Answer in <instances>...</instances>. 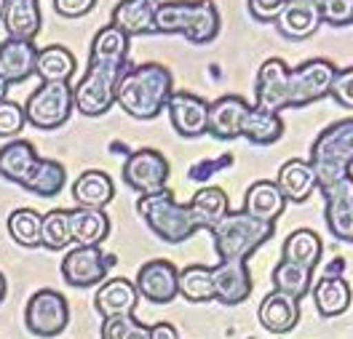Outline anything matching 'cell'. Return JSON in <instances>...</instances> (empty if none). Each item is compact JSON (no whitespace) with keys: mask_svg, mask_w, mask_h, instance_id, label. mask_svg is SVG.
Instances as JSON below:
<instances>
[{"mask_svg":"<svg viewBox=\"0 0 353 339\" xmlns=\"http://www.w3.org/2000/svg\"><path fill=\"white\" fill-rule=\"evenodd\" d=\"M67 171L59 160L54 158H38L35 168L30 171V177L24 179V190L38 195V198H57L65 190Z\"/></svg>","mask_w":353,"mask_h":339,"instance_id":"obj_31","label":"cell"},{"mask_svg":"<svg viewBox=\"0 0 353 339\" xmlns=\"http://www.w3.org/2000/svg\"><path fill=\"white\" fill-rule=\"evenodd\" d=\"M330 96H334V102L345 110H353V67L337 69L334 83H332Z\"/></svg>","mask_w":353,"mask_h":339,"instance_id":"obj_41","label":"cell"},{"mask_svg":"<svg viewBox=\"0 0 353 339\" xmlns=\"http://www.w3.org/2000/svg\"><path fill=\"white\" fill-rule=\"evenodd\" d=\"M38 158L41 155H38V150H35L32 142H27V139H11L8 144L0 147V177L22 187L24 179L30 177V171L35 168Z\"/></svg>","mask_w":353,"mask_h":339,"instance_id":"obj_28","label":"cell"},{"mask_svg":"<svg viewBox=\"0 0 353 339\" xmlns=\"http://www.w3.org/2000/svg\"><path fill=\"white\" fill-rule=\"evenodd\" d=\"M284 208H287V201L273 179H257L254 184H249L246 198H243V211L249 217L276 225V219L284 214Z\"/></svg>","mask_w":353,"mask_h":339,"instance_id":"obj_24","label":"cell"},{"mask_svg":"<svg viewBox=\"0 0 353 339\" xmlns=\"http://www.w3.org/2000/svg\"><path fill=\"white\" fill-rule=\"evenodd\" d=\"M6 296H8V281H6V275L0 272V305L6 302Z\"/></svg>","mask_w":353,"mask_h":339,"instance_id":"obj_48","label":"cell"},{"mask_svg":"<svg viewBox=\"0 0 353 339\" xmlns=\"http://www.w3.org/2000/svg\"><path fill=\"white\" fill-rule=\"evenodd\" d=\"M324 214H327V227L332 235L343 243H353V201L327 204Z\"/></svg>","mask_w":353,"mask_h":339,"instance_id":"obj_38","label":"cell"},{"mask_svg":"<svg viewBox=\"0 0 353 339\" xmlns=\"http://www.w3.org/2000/svg\"><path fill=\"white\" fill-rule=\"evenodd\" d=\"M188 208H190V217H193L196 227L209 232L230 211V201H228V193L222 187L209 184V187H201L199 193L190 198Z\"/></svg>","mask_w":353,"mask_h":339,"instance_id":"obj_30","label":"cell"},{"mask_svg":"<svg viewBox=\"0 0 353 339\" xmlns=\"http://www.w3.org/2000/svg\"><path fill=\"white\" fill-rule=\"evenodd\" d=\"M172 91H174V78L163 65L158 62L132 65L126 67L115 86V105L137 120H153L166 110Z\"/></svg>","mask_w":353,"mask_h":339,"instance_id":"obj_2","label":"cell"},{"mask_svg":"<svg viewBox=\"0 0 353 339\" xmlns=\"http://www.w3.org/2000/svg\"><path fill=\"white\" fill-rule=\"evenodd\" d=\"M249 102L236 96V94H228L220 96L209 105V118H206V134H212L214 139L222 142H230L236 136H241V123L246 113H249Z\"/></svg>","mask_w":353,"mask_h":339,"instance_id":"obj_16","label":"cell"},{"mask_svg":"<svg viewBox=\"0 0 353 339\" xmlns=\"http://www.w3.org/2000/svg\"><path fill=\"white\" fill-rule=\"evenodd\" d=\"M158 0H121L112 8V27L121 30L126 38L148 35L155 27V14H158Z\"/></svg>","mask_w":353,"mask_h":339,"instance_id":"obj_21","label":"cell"},{"mask_svg":"<svg viewBox=\"0 0 353 339\" xmlns=\"http://www.w3.org/2000/svg\"><path fill=\"white\" fill-rule=\"evenodd\" d=\"M97 0H54V11L65 19H78L86 17L88 11H94Z\"/></svg>","mask_w":353,"mask_h":339,"instance_id":"obj_44","label":"cell"},{"mask_svg":"<svg viewBox=\"0 0 353 339\" xmlns=\"http://www.w3.org/2000/svg\"><path fill=\"white\" fill-rule=\"evenodd\" d=\"M70 241V211L67 208H51L43 214L41 222V246L48 251H62L67 249Z\"/></svg>","mask_w":353,"mask_h":339,"instance_id":"obj_37","label":"cell"},{"mask_svg":"<svg viewBox=\"0 0 353 339\" xmlns=\"http://www.w3.org/2000/svg\"><path fill=\"white\" fill-rule=\"evenodd\" d=\"M166 113L179 136H201L206 134V118H209V105L190 91H172L166 102Z\"/></svg>","mask_w":353,"mask_h":339,"instance_id":"obj_15","label":"cell"},{"mask_svg":"<svg viewBox=\"0 0 353 339\" xmlns=\"http://www.w3.org/2000/svg\"><path fill=\"white\" fill-rule=\"evenodd\" d=\"M137 211L145 219V225L166 243H185L199 232V227L190 217V208L179 204L169 190L142 195L137 201Z\"/></svg>","mask_w":353,"mask_h":339,"instance_id":"obj_5","label":"cell"},{"mask_svg":"<svg viewBox=\"0 0 353 339\" xmlns=\"http://www.w3.org/2000/svg\"><path fill=\"white\" fill-rule=\"evenodd\" d=\"M134 316H112L102 320V329H99V337L102 339H126L129 329L134 326Z\"/></svg>","mask_w":353,"mask_h":339,"instance_id":"obj_42","label":"cell"},{"mask_svg":"<svg viewBox=\"0 0 353 339\" xmlns=\"http://www.w3.org/2000/svg\"><path fill=\"white\" fill-rule=\"evenodd\" d=\"M313 302H316V310L319 316L334 318L343 316L353 302L351 283L343 278V275H321L316 283H313Z\"/></svg>","mask_w":353,"mask_h":339,"instance_id":"obj_25","label":"cell"},{"mask_svg":"<svg viewBox=\"0 0 353 339\" xmlns=\"http://www.w3.org/2000/svg\"><path fill=\"white\" fill-rule=\"evenodd\" d=\"M153 32L185 35L193 45L212 43L220 32V11L214 0H185V3H161L155 14Z\"/></svg>","mask_w":353,"mask_h":339,"instance_id":"obj_3","label":"cell"},{"mask_svg":"<svg viewBox=\"0 0 353 339\" xmlns=\"http://www.w3.org/2000/svg\"><path fill=\"white\" fill-rule=\"evenodd\" d=\"M265 113H279L289 107V65L284 59H268L257 72V102Z\"/></svg>","mask_w":353,"mask_h":339,"instance_id":"obj_13","label":"cell"},{"mask_svg":"<svg viewBox=\"0 0 353 339\" xmlns=\"http://www.w3.org/2000/svg\"><path fill=\"white\" fill-rule=\"evenodd\" d=\"M284 134V120H281V115L279 113H265L260 107H249V113L243 118L241 123V136L243 139H249L252 144H273V142H279Z\"/></svg>","mask_w":353,"mask_h":339,"instance_id":"obj_32","label":"cell"},{"mask_svg":"<svg viewBox=\"0 0 353 339\" xmlns=\"http://www.w3.org/2000/svg\"><path fill=\"white\" fill-rule=\"evenodd\" d=\"M273 232H276V225L249 217L243 208L241 211H228L220 222L209 230L220 262H233V259L246 262L265 241L273 238Z\"/></svg>","mask_w":353,"mask_h":339,"instance_id":"obj_4","label":"cell"},{"mask_svg":"<svg viewBox=\"0 0 353 339\" xmlns=\"http://www.w3.org/2000/svg\"><path fill=\"white\" fill-rule=\"evenodd\" d=\"M150 339H179V331H176L172 323L161 320V323L150 326Z\"/></svg>","mask_w":353,"mask_h":339,"instance_id":"obj_46","label":"cell"},{"mask_svg":"<svg viewBox=\"0 0 353 339\" xmlns=\"http://www.w3.org/2000/svg\"><path fill=\"white\" fill-rule=\"evenodd\" d=\"M72 198L81 208H99L105 211V206L115 198V184L112 179L99 171V168H88L78 179L72 182Z\"/></svg>","mask_w":353,"mask_h":339,"instance_id":"obj_29","label":"cell"},{"mask_svg":"<svg viewBox=\"0 0 353 339\" xmlns=\"http://www.w3.org/2000/svg\"><path fill=\"white\" fill-rule=\"evenodd\" d=\"M257 318H260L265 331H270V334H289V331L297 329L300 302L287 294H281V292H270L260 302Z\"/></svg>","mask_w":353,"mask_h":339,"instance_id":"obj_22","label":"cell"},{"mask_svg":"<svg viewBox=\"0 0 353 339\" xmlns=\"http://www.w3.org/2000/svg\"><path fill=\"white\" fill-rule=\"evenodd\" d=\"M112 256H108L99 246H75L62 259V278L75 289L102 286L108 281V270Z\"/></svg>","mask_w":353,"mask_h":339,"instance_id":"obj_11","label":"cell"},{"mask_svg":"<svg viewBox=\"0 0 353 339\" xmlns=\"http://www.w3.org/2000/svg\"><path fill=\"white\" fill-rule=\"evenodd\" d=\"M75 72H78V62L70 48L59 43L38 48L35 75L41 78V83H70Z\"/></svg>","mask_w":353,"mask_h":339,"instance_id":"obj_27","label":"cell"},{"mask_svg":"<svg viewBox=\"0 0 353 339\" xmlns=\"http://www.w3.org/2000/svg\"><path fill=\"white\" fill-rule=\"evenodd\" d=\"M6 94H8V83L0 78V102H6Z\"/></svg>","mask_w":353,"mask_h":339,"instance_id":"obj_49","label":"cell"},{"mask_svg":"<svg viewBox=\"0 0 353 339\" xmlns=\"http://www.w3.org/2000/svg\"><path fill=\"white\" fill-rule=\"evenodd\" d=\"M8 38L17 41H35L41 32V6L38 0H3V17Z\"/></svg>","mask_w":353,"mask_h":339,"instance_id":"obj_23","label":"cell"},{"mask_svg":"<svg viewBox=\"0 0 353 339\" xmlns=\"http://www.w3.org/2000/svg\"><path fill=\"white\" fill-rule=\"evenodd\" d=\"M300 3H316V0H300Z\"/></svg>","mask_w":353,"mask_h":339,"instance_id":"obj_51","label":"cell"},{"mask_svg":"<svg viewBox=\"0 0 353 339\" xmlns=\"http://www.w3.org/2000/svg\"><path fill=\"white\" fill-rule=\"evenodd\" d=\"M310 289H313V270L284 262V259L273 267V292H281L300 302L303 296L310 294Z\"/></svg>","mask_w":353,"mask_h":339,"instance_id":"obj_35","label":"cell"},{"mask_svg":"<svg viewBox=\"0 0 353 339\" xmlns=\"http://www.w3.org/2000/svg\"><path fill=\"white\" fill-rule=\"evenodd\" d=\"M126 339H150V326H145V323L134 320V326L129 329V334H126Z\"/></svg>","mask_w":353,"mask_h":339,"instance_id":"obj_47","label":"cell"},{"mask_svg":"<svg viewBox=\"0 0 353 339\" xmlns=\"http://www.w3.org/2000/svg\"><path fill=\"white\" fill-rule=\"evenodd\" d=\"M137 305H139L137 286H134L132 281H126V278H110V281H105L97 289V294H94V307L102 316V320L112 316H134Z\"/></svg>","mask_w":353,"mask_h":339,"instance_id":"obj_20","label":"cell"},{"mask_svg":"<svg viewBox=\"0 0 353 339\" xmlns=\"http://www.w3.org/2000/svg\"><path fill=\"white\" fill-rule=\"evenodd\" d=\"M70 323V305L57 289H41L24 307V326L35 337H59Z\"/></svg>","mask_w":353,"mask_h":339,"instance_id":"obj_9","label":"cell"},{"mask_svg":"<svg viewBox=\"0 0 353 339\" xmlns=\"http://www.w3.org/2000/svg\"><path fill=\"white\" fill-rule=\"evenodd\" d=\"M123 182L139 195L161 193L166 190V182H169V160L163 158V153L150 147L134 150L123 163Z\"/></svg>","mask_w":353,"mask_h":339,"instance_id":"obj_10","label":"cell"},{"mask_svg":"<svg viewBox=\"0 0 353 339\" xmlns=\"http://www.w3.org/2000/svg\"><path fill=\"white\" fill-rule=\"evenodd\" d=\"M0 17H3V0H0Z\"/></svg>","mask_w":353,"mask_h":339,"instance_id":"obj_50","label":"cell"},{"mask_svg":"<svg viewBox=\"0 0 353 339\" xmlns=\"http://www.w3.org/2000/svg\"><path fill=\"white\" fill-rule=\"evenodd\" d=\"M316 8L321 14V22L330 27L353 24V0H316Z\"/></svg>","mask_w":353,"mask_h":339,"instance_id":"obj_39","label":"cell"},{"mask_svg":"<svg viewBox=\"0 0 353 339\" xmlns=\"http://www.w3.org/2000/svg\"><path fill=\"white\" fill-rule=\"evenodd\" d=\"M35 59H38V45L32 41L6 38L0 43V78L8 86L24 83L30 75H35Z\"/></svg>","mask_w":353,"mask_h":339,"instance_id":"obj_17","label":"cell"},{"mask_svg":"<svg viewBox=\"0 0 353 339\" xmlns=\"http://www.w3.org/2000/svg\"><path fill=\"white\" fill-rule=\"evenodd\" d=\"M233 160H230V155L228 158H220V160H201V163H196L193 168H190V179H209V174H214L217 168H222V166H230Z\"/></svg>","mask_w":353,"mask_h":339,"instance_id":"obj_45","label":"cell"},{"mask_svg":"<svg viewBox=\"0 0 353 339\" xmlns=\"http://www.w3.org/2000/svg\"><path fill=\"white\" fill-rule=\"evenodd\" d=\"M321 251H324L321 238L308 227H300V230L289 232L287 241H284V262L313 270L319 265V259H321Z\"/></svg>","mask_w":353,"mask_h":339,"instance_id":"obj_33","label":"cell"},{"mask_svg":"<svg viewBox=\"0 0 353 339\" xmlns=\"http://www.w3.org/2000/svg\"><path fill=\"white\" fill-rule=\"evenodd\" d=\"M337 67L330 59H308L300 67L289 69V107L300 110L330 96Z\"/></svg>","mask_w":353,"mask_h":339,"instance_id":"obj_8","label":"cell"},{"mask_svg":"<svg viewBox=\"0 0 353 339\" xmlns=\"http://www.w3.org/2000/svg\"><path fill=\"white\" fill-rule=\"evenodd\" d=\"M176 278H179V270H176L174 262L169 259H150L145 262L139 272H137V294L142 296L145 302L150 305H169L174 302L179 292H176Z\"/></svg>","mask_w":353,"mask_h":339,"instance_id":"obj_12","label":"cell"},{"mask_svg":"<svg viewBox=\"0 0 353 339\" xmlns=\"http://www.w3.org/2000/svg\"><path fill=\"white\" fill-rule=\"evenodd\" d=\"M72 113H75V105H72L70 83H41L24 102L27 123L41 131H54L65 126Z\"/></svg>","mask_w":353,"mask_h":339,"instance_id":"obj_7","label":"cell"},{"mask_svg":"<svg viewBox=\"0 0 353 339\" xmlns=\"http://www.w3.org/2000/svg\"><path fill=\"white\" fill-rule=\"evenodd\" d=\"M276 30L287 38V41H308L310 35L319 32L321 27V14L316 8V3H300V0H287V6L281 8V14L276 17Z\"/></svg>","mask_w":353,"mask_h":339,"instance_id":"obj_18","label":"cell"},{"mask_svg":"<svg viewBox=\"0 0 353 339\" xmlns=\"http://www.w3.org/2000/svg\"><path fill=\"white\" fill-rule=\"evenodd\" d=\"M41 222H43V214H38L35 208H17L8 214L6 227H8V235L14 238V243H19L24 249H38L41 246Z\"/></svg>","mask_w":353,"mask_h":339,"instance_id":"obj_36","label":"cell"},{"mask_svg":"<svg viewBox=\"0 0 353 339\" xmlns=\"http://www.w3.org/2000/svg\"><path fill=\"white\" fill-rule=\"evenodd\" d=\"M176 292L182 299L193 305H206L214 302V281H212V267L206 265H188L179 270L176 278Z\"/></svg>","mask_w":353,"mask_h":339,"instance_id":"obj_34","label":"cell"},{"mask_svg":"<svg viewBox=\"0 0 353 339\" xmlns=\"http://www.w3.org/2000/svg\"><path fill=\"white\" fill-rule=\"evenodd\" d=\"M126 54H129V38L112 24L102 27L94 35L86 75L78 80V86H72L75 113L86 118L110 113V107L115 105V86L126 72Z\"/></svg>","mask_w":353,"mask_h":339,"instance_id":"obj_1","label":"cell"},{"mask_svg":"<svg viewBox=\"0 0 353 339\" xmlns=\"http://www.w3.org/2000/svg\"><path fill=\"white\" fill-rule=\"evenodd\" d=\"M108 235H110V219L105 211L81 208V206L70 211V241L75 246H102Z\"/></svg>","mask_w":353,"mask_h":339,"instance_id":"obj_26","label":"cell"},{"mask_svg":"<svg viewBox=\"0 0 353 339\" xmlns=\"http://www.w3.org/2000/svg\"><path fill=\"white\" fill-rule=\"evenodd\" d=\"M24 123H27V115L22 105L11 99L0 102V139H17V134H22Z\"/></svg>","mask_w":353,"mask_h":339,"instance_id":"obj_40","label":"cell"},{"mask_svg":"<svg viewBox=\"0 0 353 339\" xmlns=\"http://www.w3.org/2000/svg\"><path fill=\"white\" fill-rule=\"evenodd\" d=\"M276 184L284 195V201L292 204H303L313 195V190L319 187V177H316V168L313 163L305 158H292L287 160L279 174H276Z\"/></svg>","mask_w":353,"mask_h":339,"instance_id":"obj_19","label":"cell"},{"mask_svg":"<svg viewBox=\"0 0 353 339\" xmlns=\"http://www.w3.org/2000/svg\"><path fill=\"white\" fill-rule=\"evenodd\" d=\"M310 163L319 184L351 174L353 168V118H343L327 126L310 147Z\"/></svg>","mask_w":353,"mask_h":339,"instance_id":"obj_6","label":"cell"},{"mask_svg":"<svg viewBox=\"0 0 353 339\" xmlns=\"http://www.w3.org/2000/svg\"><path fill=\"white\" fill-rule=\"evenodd\" d=\"M284 6H287V0H249V14L257 22H276V17L281 14Z\"/></svg>","mask_w":353,"mask_h":339,"instance_id":"obj_43","label":"cell"},{"mask_svg":"<svg viewBox=\"0 0 353 339\" xmlns=\"http://www.w3.org/2000/svg\"><path fill=\"white\" fill-rule=\"evenodd\" d=\"M212 281H214V302H220L225 307H236L252 294V272L243 259L214 265Z\"/></svg>","mask_w":353,"mask_h":339,"instance_id":"obj_14","label":"cell"}]
</instances>
